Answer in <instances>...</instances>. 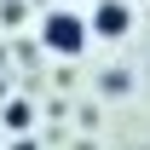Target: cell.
<instances>
[{
  "label": "cell",
  "mask_w": 150,
  "mask_h": 150,
  "mask_svg": "<svg viewBox=\"0 0 150 150\" xmlns=\"http://www.w3.org/2000/svg\"><path fill=\"white\" fill-rule=\"evenodd\" d=\"M87 12H75V6H52L46 18H40V46L52 58H81L87 52Z\"/></svg>",
  "instance_id": "6da1fadb"
},
{
  "label": "cell",
  "mask_w": 150,
  "mask_h": 150,
  "mask_svg": "<svg viewBox=\"0 0 150 150\" xmlns=\"http://www.w3.org/2000/svg\"><path fill=\"white\" fill-rule=\"evenodd\" d=\"M127 29H133V6H127V0H93V12H87V35L121 40Z\"/></svg>",
  "instance_id": "7a4b0ae2"
},
{
  "label": "cell",
  "mask_w": 150,
  "mask_h": 150,
  "mask_svg": "<svg viewBox=\"0 0 150 150\" xmlns=\"http://www.w3.org/2000/svg\"><path fill=\"white\" fill-rule=\"evenodd\" d=\"M29 121H35V104H29V98H12V104H6V127L29 133Z\"/></svg>",
  "instance_id": "3957f363"
},
{
  "label": "cell",
  "mask_w": 150,
  "mask_h": 150,
  "mask_svg": "<svg viewBox=\"0 0 150 150\" xmlns=\"http://www.w3.org/2000/svg\"><path fill=\"white\" fill-rule=\"evenodd\" d=\"M98 87H104V93H127L133 75H127V69H104V75H98Z\"/></svg>",
  "instance_id": "277c9868"
},
{
  "label": "cell",
  "mask_w": 150,
  "mask_h": 150,
  "mask_svg": "<svg viewBox=\"0 0 150 150\" xmlns=\"http://www.w3.org/2000/svg\"><path fill=\"white\" fill-rule=\"evenodd\" d=\"M12 150H35V144H29V139H18V144H12Z\"/></svg>",
  "instance_id": "5b68a950"
},
{
  "label": "cell",
  "mask_w": 150,
  "mask_h": 150,
  "mask_svg": "<svg viewBox=\"0 0 150 150\" xmlns=\"http://www.w3.org/2000/svg\"><path fill=\"white\" fill-rule=\"evenodd\" d=\"M64 6H69V0H64Z\"/></svg>",
  "instance_id": "8992f818"
}]
</instances>
